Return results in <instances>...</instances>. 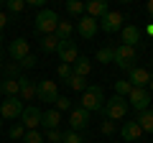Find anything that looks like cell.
<instances>
[{
  "instance_id": "cell-14",
  "label": "cell",
  "mask_w": 153,
  "mask_h": 143,
  "mask_svg": "<svg viewBox=\"0 0 153 143\" xmlns=\"http://www.w3.org/2000/svg\"><path fill=\"white\" fill-rule=\"evenodd\" d=\"M76 33H79V36H82V39H92L94 33H97V21H94V18H89V16H82L79 18V21H76Z\"/></svg>"
},
{
  "instance_id": "cell-33",
  "label": "cell",
  "mask_w": 153,
  "mask_h": 143,
  "mask_svg": "<svg viewBox=\"0 0 153 143\" xmlns=\"http://www.w3.org/2000/svg\"><path fill=\"white\" fill-rule=\"evenodd\" d=\"M23 143H44V136L38 130H26V136H23Z\"/></svg>"
},
{
  "instance_id": "cell-45",
  "label": "cell",
  "mask_w": 153,
  "mask_h": 143,
  "mask_svg": "<svg viewBox=\"0 0 153 143\" xmlns=\"http://www.w3.org/2000/svg\"><path fill=\"white\" fill-rule=\"evenodd\" d=\"M0 13H3V3H0Z\"/></svg>"
},
{
  "instance_id": "cell-9",
  "label": "cell",
  "mask_w": 153,
  "mask_h": 143,
  "mask_svg": "<svg viewBox=\"0 0 153 143\" xmlns=\"http://www.w3.org/2000/svg\"><path fill=\"white\" fill-rule=\"evenodd\" d=\"M97 26L102 28L105 33H115V31H120V28H123V16H120L117 10H107V13L97 21Z\"/></svg>"
},
{
  "instance_id": "cell-10",
  "label": "cell",
  "mask_w": 153,
  "mask_h": 143,
  "mask_svg": "<svg viewBox=\"0 0 153 143\" xmlns=\"http://www.w3.org/2000/svg\"><path fill=\"white\" fill-rule=\"evenodd\" d=\"M56 54H59V59H61V64H74L76 61V56H79V51H76V44L71 39H66V41H59V46H56Z\"/></svg>"
},
{
  "instance_id": "cell-24",
  "label": "cell",
  "mask_w": 153,
  "mask_h": 143,
  "mask_svg": "<svg viewBox=\"0 0 153 143\" xmlns=\"http://www.w3.org/2000/svg\"><path fill=\"white\" fill-rule=\"evenodd\" d=\"M71 31H74V26H71L69 21H59V26H56L54 33H56V39H59V41H66L71 36Z\"/></svg>"
},
{
  "instance_id": "cell-15",
  "label": "cell",
  "mask_w": 153,
  "mask_h": 143,
  "mask_svg": "<svg viewBox=\"0 0 153 143\" xmlns=\"http://www.w3.org/2000/svg\"><path fill=\"white\" fill-rule=\"evenodd\" d=\"M18 97H21V102H31V100L36 97V82L28 79V77H23V74H21V79H18Z\"/></svg>"
},
{
  "instance_id": "cell-30",
  "label": "cell",
  "mask_w": 153,
  "mask_h": 143,
  "mask_svg": "<svg viewBox=\"0 0 153 143\" xmlns=\"http://www.w3.org/2000/svg\"><path fill=\"white\" fill-rule=\"evenodd\" d=\"M66 10H69L71 16H79V18H82V13H84V3H79V0H66Z\"/></svg>"
},
{
  "instance_id": "cell-21",
  "label": "cell",
  "mask_w": 153,
  "mask_h": 143,
  "mask_svg": "<svg viewBox=\"0 0 153 143\" xmlns=\"http://www.w3.org/2000/svg\"><path fill=\"white\" fill-rule=\"evenodd\" d=\"M138 125H140V130L143 133H153V110L148 107V110H143L140 115H138Z\"/></svg>"
},
{
  "instance_id": "cell-27",
  "label": "cell",
  "mask_w": 153,
  "mask_h": 143,
  "mask_svg": "<svg viewBox=\"0 0 153 143\" xmlns=\"http://www.w3.org/2000/svg\"><path fill=\"white\" fill-rule=\"evenodd\" d=\"M130 82H128V79H120V82H115V95H117V97H128V95H130Z\"/></svg>"
},
{
  "instance_id": "cell-38",
  "label": "cell",
  "mask_w": 153,
  "mask_h": 143,
  "mask_svg": "<svg viewBox=\"0 0 153 143\" xmlns=\"http://www.w3.org/2000/svg\"><path fill=\"white\" fill-rule=\"evenodd\" d=\"M59 77L61 79H69L71 77V66L69 64H59Z\"/></svg>"
},
{
  "instance_id": "cell-28",
  "label": "cell",
  "mask_w": 153,
  "mask_h": 143,
  "mask_svg": "<svg viewBox=\"0 0 153 143\" xmlns=\"http://www.w3.org/2000/svg\"><path fill=\"white\" fill-rule=\"evenodd\" d=\"M3 69H5V79H21V64L13 61V64H5Z\"/></svg>"
},
{
  "instance_id": "cell-23",
  "label": "cell",
  "mask_w": 153,
  "mask_h": 143,
  "mask_svg": "<svg viewBox=\"0 0 153 143\" xmlns=\"http://www.w3.org/2000/svg\"><path fill=\"white\" fill-rule=\"evenodd\" d=\"M56 46H59L56 33H49V36H44V39H41V51H44V54H54Z\"/></svg>"
},
{
  "instance_id": "cell-6",
  "label": "cell",
  "mask_w": 153,
  "mask_h": 143,
  "mask_svg": "<svg viewBox=\"0 0 153 143\" xmlns=\"http://www.w3.org/2000/svg\"><path fill=\"white\" fill-rule=\"evenodd\" d=\"M36 97L41 100V102H56V97H59V87H56V82H51V79H41V82H36Z\"/></svg>"
},
{
  "instance_id": "cell-25",
  "label": "cell",
  "mask_w": 153,
  "mask_h": 143,
  "mask_svg": "<svg viewBox=\"0 0 153 143\" xmlns=\"http://www.w3.org/2000/svg\"><path fill=\"white\" fill-rule=\"evenodd\" d=\"M66 84H69L71 89H76V92H84V89H87V79H84V77H76V74H71V77L66 79Z\"/></svg>"
},
{
  "instance_id": "cell-17",
  "label": "cell",
  "mask_w": 153,
  "mask_h": 143,
  "mask_svg": "<svg viewBox=\"0 0 153 143\" xmlns=\"http://www.w3.org/2000/svg\"><path fill=\"white\" fill-rule=\"evenodd\" d=\"M107 10H110V8H107V3H105V0H89V3H84V16L94 18V21H100Z\"/></svg>"
},
{
  "instance_id": "cell-37",
  "label": "cell",
  "mask_w": 153,
  "mask_h": 143,
  "mask_svg": "<svg viewBox=\"0 0 153 143\" xmlns=\"http://www.w3.org/2000/svg\"><path fill=\"white\" fill-rule=\"evenodd\" d=\"M36 64H38V59H36V56H33V54H28L26 59L21 61V69H33V66H36Z\"/></svg>"
},
{
  "instance_id": "cell-32",
  "label": "cell",
  "mask_w": 153,
  "mask_h": 143,
  "mask_svg": "<svg viewBox=\"0 0 153 143\" xmlns=\"http://www.w3.org/2000/svg\"><path fill=\"white\" fill-rule=\"evenodd\" d=\"M56 107H54V110H59V112H64V110H69V107H71V100L69 97H66V95H59V97H56Z\"/></svg>"
},
{
  "instance_id": "cell-18",
  "label": "cell",
  "mask_w": 153,
  "mask_h": 143,
  "mask_svg": "<svg viewBox=\"0 0 153 143\" xmlns=\"http://www.w3.org/2000/svg\"><path fill=\"white\" fill-rule=\"evenodd\" d=\"M59 123H61V112L59 110H44L41 112V125L46 128V130H54V128H59Z\"/></svg>"
},
{
  "instance_id": "cell-44",
  "label": "cell",
  "mask_w": 153,
  "mask_h": 143,
  "mask_svg": "<svg viewBox=\"0 0 153 143\" xmlns=\"http://www.w3.org/2000/svg\"><path fill=\"white\" fill-rule=\"evenodd\" d=\"M0 46H3V33H0Z\"/></svg>"
},
{
  "instance_id": "cell-5",
  "label": "cell",
  "mask_w": 153,
  "mask_h": 143,
  "mask_svg": "<svg viewBox=\"0 0 153 143\" xmlns=\"http://www.w3.org/2000/svg\"><path fill=\"white\" fill-rule=\"evenodd\" d=\"M151 100H153V95L148 92L146 87H133L130 95H128V105H130L133 110H138V112L148 110V107H151Z\"/></svg>"
},
{
  "instance_id": "cell-1",
  "label": "cell",
  "mask_w": 153,
  "mask_h": 143,
  "mask_svg": "<svg viewBox=\"0 0 153 143\" xmlns=\"http://www.w3.org/2000/svg\"><path fill=\"white\" fill-rule=\"evenodd\" d=\"M128 97H117V95H112L110 100H105V105H102V115H105V120H123V118L128 115Z\"/></svg>"
},
{
  "instance_id": "cell-7",
  "label": "cell",
  "mask_w": 153,
  "mask_h": 143,
  "mask_svg": "<svg viewBox=\"0 0 153 143\" xmlns=\"http://www.w3.org/2000/svg\"><path fill=\"white\" fill-rule=\"evenodd\" d=\"M21 112H23L21 97H5L3 100V105H0V118L3 120H16V118H21Z\"/></svg>"
},
{
  "instance_id": "cell-41",
  "label": "cell",
  "mask_w": 153,
  "mask_h": 143,
  "mask_svg": "<svg viewBox=\"0 0 153 143\" xmlns=\"http://www.w3.org/2000/svg\"><path fill=\"white\" fill-rule=\"evenodd\" d=\"M146 36H148V39H153V23H148V26H146Z\"/></svg>"
},
{
  "instance_id": "cell-35",
  "label": "cell",
  "mask_w": 153,
  "mask_h": 143,
  "mask_svg": "<svg viewBox=\"0 0 153 143\" xmlns=\"http://www.w3.org/2000/svg\"><path fill=\"white\" fill-rule=\"evenodd\" d=\"M46 143H61V130H59V128L46 130Z\"/></svg>"
},
{
  "instance_id": "cell-12",
  "label": "cell",
  "mask_w": 153,
  "mask_h": 143,
  "mask_svg": "<svg viewBox=\"0 0 153 143\" xmlns=\"http://www.w3.org/2000/svg\"><path fill=\"white\" fill-rule=\"evenodd\" d=\"M89 128V112L82 110V107H76V110H71L69 115V130H76V133H82Z\"/></svg>"
},
{
  "instance_id": "cell-31",
  "label": "cell",
  "mask_w": 153,
  "mask_h": 143,
  "mask_svg": "<svg viewBox=\"0 0 153 143\" xmlns=\"http://www.w3.org/2000/svg\"><path fill=\"white\" fill-rule=\"evenodd\" d=\"M26 8V0H5V10L10 13H21Z\"/></svg>"
},
{
  "instance_id": "cell-29",
  "label": "cell",
  "mask_w": 153,
  "mask_h": 143,
  "mask_svg": "<svg viewBox=\"0 0 153 143\" xmlns=\"http://www.w3.org/2000/svg\"><path fill=\"white\" fill-rule=\"evenodd\" d=\"M112 46H102V49H97V61H102V64H110L112 61Z\"/></svg>"
},
{
  "instance_id": "cell-13",
  "label": "cell",
  "mask_w": 153,
  "mask_h": 143,
  "mask_svg": "<svg viewBox=\"0 0 153 143\" xmlns=\"http://www.w3.org/2000/svg\"><path fill=\"white\" fill-rule=\"evenodd\" d=\"M151 72L143 69V66H133L130 74H128V82H130V87H146L148 89V82H151Z\"/></svg>"
},
{
  "instance_id": "cell-8",
  "label": "cell",
  "mask_w": 153,
  "mask_h": 143,
  "mask_svg": "<svg viewBox=\"0 0 153 143\" xmlns=\"http://www.w3.org/2000/svg\"><path fill=\"white\" fill-rule=\"evenodd\" d=\"M41 107H36V105H28V107H23L21 112V125L26 128V130H36L38 125H41Z\"/></svg>"
},
{
  "instance_id": "cell-16",
  "label": "cell",
  "mask_w": 153,
  "mask_h": 143,
  "mask_svg": "<svg viewBox=\"0 0 153 143\" xmlns=\"http://www.w3.org/2000/svg\"><path fill=\"white\" fill-rule=\"evenodd\" d=\"M120 136H123V141H125V143H135L138 138L143 136V130H140V125H138L135 120H128V123H123Z\"/></svg>"
},
{
  "instance_id": "cell-43",
  "label": "cell",
  "mask_w": 153,
  "mask_h": 143,
  "mask_svg": "<svg viewBox=\"0 0 153 143\" xmlns=\"http://www.w3.org/2000/svg\"><path fill=\"white\" fill-rule=\"evenodd\" d=\"M3 66H5V61H3V51H0V69H3Z\"/></svg>"
},
{
  "instance_id": "cell-3",
  "label": "cell",
  "mask_w": 153,
  "mask_h": 143,
  "mask_svg": "<svg viewBox=\"0 0 153 143\" xmlns=\"http://www.w3.org/2000/svg\"><path fill=\"white\" fill-rule=\"evenodd\" d=\"M59 21L61 18L56 16L51 8H44V10H38V16H36V23H33V28H36L41 36H49V33H54L56 31V26H59Z\"/></svg>"
},
{
  "instance_id": "cell-34",
  "label": "cell",
  "mask_w": 153,
  "mask_h": 143,
  "mask_svg": "<svg viewBox=\"0 0 153 143\" xmlns=\"http://www.w3.org/2000/svg\"><path fill=\"white\" fill-rule=\"evenodd\" d=\"M8 136H10L13 141H18V138H23V136H26V128H23L21 123H16V125L10 128V133H8Z\"/></svg>"
},
{
  "instance_id": "cell-40",
  "label": "cell",
  "mask_w": 153,
  "mask_h": 143,
  "mask_svg": "<svg viewBox=\"0 0 153 143\" xmlns=\"http://www.w3.org/2000/svg\"><path fill=\"white\" fill-rule=\"evenodd\" d=\"M146 10H148V18L153 21V0H148V5H146Z\"/></svg>"
},
{
  "instance_id": "cell-22",
  "label": "cell",
  "mask_w": 153,
  "mask_h": 143,
  "mask_svg": "<svg viewBox=\"0 0 153 143\" xmlns=\"http://www.w3.org/2000/svg\"><path fill=\"white\" fill-rule=\"evenodd\" d=\"M0 95L18 97V79H0Z\"/></svg>"
},
{
  "instance_id": "cell-42",
  "label": "cell",
  "mask_w": 153,
  "mask_h": 143,
  "mask_svg": "<svg viewBox=\"0 0 153 143\" xmlns=\"http://www.w3.org/2000/svg\"><path fill=\"white\" fill-rule=\"evenodd\" d=\"M148 92L153 95V77H151V82H148Z\"/></svg>"
},
{
  "instance_id": "cell-11",
  "label": "cell",
  "mask_w": 153,
  "mask_h": 143,
  "mask_svg": "<svg viewBox=\"0 0 153 143\" xmlns=\"http://www.w3.org/2000/svg\"><path fill=\"white\" fill-rule=\"evenodd\" d=\"M8 54H10V59H16V64H21V61L31 54V44H28L26 39H13L10 46H8Z\"/></svg>"
},
{
  "instance_id": "cell-20",
  "label": "cell",
  "mask_w": 153,
  "mask_h": 143,
  "mask_svg": "<svg viewBox=\"0 0 153 143\" xmlns=\"http://www.w3.org/2000/svg\"><path fill=\"white\" fill-rule=\"evenodd\" d=\"M89 72H92L89 59H87V56H76V61L71 64V74H76V77H84V79H87Z\"/></svg>"
},
{
  "instance_id": "cell-4",
  "label": "cell",
  "mask_w": 153,
  "mask_h": 143,
  "mask_svg": "<svg viewBox=\"0 0 153 143\" xmlns=\"http://www.w3.org/2000/svg\"><path fill=\"white\" fill-rule=\"evenodd\" d=\"M115 54H112V61L117 66H120L123 72H130L133 66H135V59H138V54H135V49L133 46H125V44H120V46H115Z\"/></svg>"
},
{
  "instance_id": "cell-26",
  "label": "cell",
  "mask_w": 153,
  "mask_h": 143,
  "mask_svg": "<svg viewBox=\"0 0 153 143\" xmlns=\"http://www.w3.org/2000/svg\"><path fill=\"white\" fill-rule=\"evenodd\" d=\"M61 143H84V136L76 130H64L61 133Z\"/></svg>"
},
{
  "instance_id": "cell-19",
  "label": "cell",
  "mask_w": 153,
  "mask_h": 143,
  "mask_svg": "<svg viewBox=\"0 0 153 143\" xmlns=\"http://www.w3.org/2000/svg\"><path fill=\"white\" fill-rule=\"evenodd\" d=\"M123 41H125V46H133L135 49V44L140 41V28L138 26H123Z\"/></svg>"
},
{
  "instance_id": "cell-36",
  "label": "cell",
  "mask_w": 153,
  "mask_h": 143,
  "mask_svg": "<svg viewBox=\"0 0 153 143\" xmlns=\"http://www.w3.org/2000/svg\"><path fill=\"white\" fill-rule=\"evenodd\" d=\"M100 130H102V136H112V133L117 130V125H115L112 120H105V123H102V128H100Z\"/></svg>"
},
{
  "instance_id": "cell-39",
  "label": "cell",
  "mask_w": 153,
  "mask_h": 143,
  "mask_svg": "<svg viewBox=\"0 0 153 143\" xmlns=\"http://www.w3.org/2000/svg\"><path fill=\"white\" fill-rule=\"evenodd\" d=\"M8 23H10V18H8L5 13H0V31H3V28H5Z\"/></svg>"
},
{
  "instance_id": "cell-46",
  "label": "cell",
  "mask_w": 153,
  "mask_h": 143,
  "mask_svg": "<svg viewBox=\"0 0 153 143\" xmlns=\"http://www.w3.org/2000/svg\"><path fill=\"white\" fill-rule=\"evenodd\" d=\"M0 125H3V118H0Z\"/></svg>"
},
{
  "instance_id": "cell-2",
  "label": "cell",
  "mask_w": 153,
  "mask_h": 143,
  "mask_svg": "<svg viewBox=\"0 0 153 143\" xmlns=\"http://www.w3.org/2000/svg\"><path fill=\"white\" fill-rule=\"evenodd\" d=\"M102 105H105V89L100 84H87V89L82 92V110L100 112Z\"/></svg>"
}]
</instances>
